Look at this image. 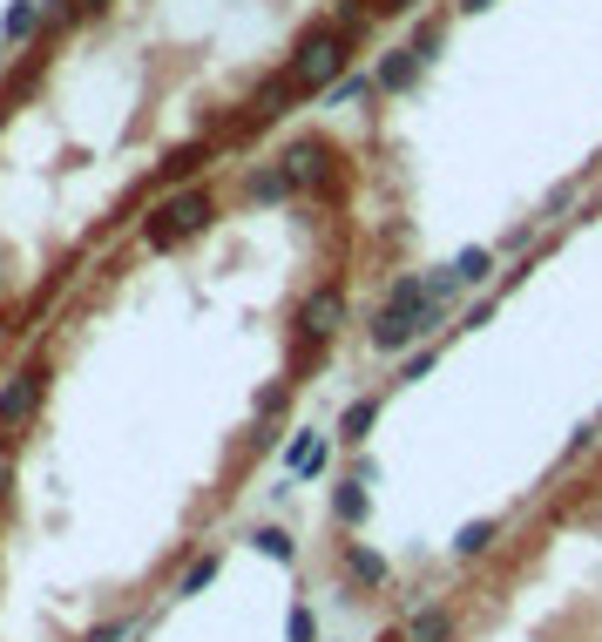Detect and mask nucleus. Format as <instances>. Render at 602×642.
Returning <instances> with one entry per match:
<instances>
[{
	"label": "nucleus",
	"instance_id": "obj_2",
	"mask_svg": "<svg viewBox=\"0 0 602 642\" xmlns=\"http://www.w3.org/2000/svg\"><path fill=\"white\" fill-rule=\"evenodd\" d=\"M420 0H27L0 48V366L109 244L332 115Z\"/></svg>",
	"mask_w": 602,
	"mask_h": 642
},
{
	"label": "nucleus",
	"instance_id": "obj_4",
	"mask_svg": "<svg viewBox=\"0 0 602 642\" xmlns=\"http://www.w3.org/2000/svg\"><path fill=\"white\" fill-rule=\"evenodd\" d=\"M359 156V366L602 190V0H420L332 108Z\"/></svg>",
	"mask_w": 602,
	"mask_h": 642
},
{
	"label": "nucleus",
	"instance_id": "obj_6",
	"mask_svg": "<svg viewBox=\"0 0 602 642\" xmlns=\"http://www.w3.org/2000/svg\"><path fill=\"white\" fill-rule=\"evenodd\" d=\"M21 14H27V0H0V48H8V34H14Z\"/></svg>",
	"mask_w": 602,
	"mask_h": 642
},
{
	"label": "nucleus",
	"instance_id": "obj_3",
	"mask_svg": "<svg viewBox=\"0 0 602 642\" xmlns=\"http://www.w3.org/2000/svg\"><path fill=\"white\" fill-rule=\"evenodd\" d=\"M602 439V190L514 251L427 339L345 399L318 561L345 609L386 616Z\"/></svg>",
	"mask_w": 602,
	"mask_h": 642
},
{
	"label": "nucleus",
	"instance_id": "obj_1",
	"mask_svg": "<svg viewBox=\"0 0 602 642\" xmlns=\"http://www.w3.org/2000/svg\"><path fill=\"white\" fill-rule=\"evenodd\" d=\"M339 115L143 217L0 366V642H129L359 358Z\"/></svg>",
	"mask_w": 602,
	"mask_h": 642
},
{
	"label": "nucleus",
	"instance_id": "obj_5",
	"mask_svg": "<svg viewBox=\"0 0 602 642\" xmlns=\"http://www.w3.org/2000/svg\"><path fill=\"white\" fill-rule=\"evenodd\" d=\"M366 642H602V439L373 616Z\"/></svg>",
	"mask_w": 602,
	"mask_h": 642
}]
</instances>
